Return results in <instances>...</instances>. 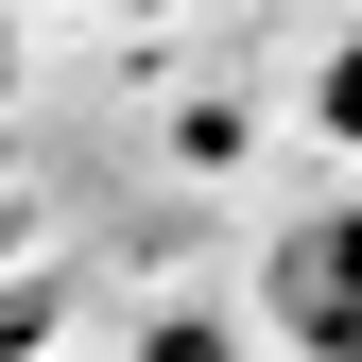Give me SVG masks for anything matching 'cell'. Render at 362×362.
Wrapping results in <instances>:
<instances>
[{
  "instance_id": "obj_2",
  "label": "cell",
  "mask_w": 362,
  "mask_h": 362,
  "mask_svg": "<svg viewBox=\"0 0 362 362\" xmlns=\"http://www.w3.org/2000/svg\"><path fill=\"white\" fill-rule=\"evenodd\" d=\"M310 104H328V139L362 156V35H345V52H328V86H310Z\"/></svg>"
},
{
  "instance_id": "obj_1",
  "label": "cell",
  "mask_w": 362,
  "mask_h": 362,
  "mask_svg": "<svg viewBox=\"0 0 362 362\" xmlns=\"http://www.w3.org/2000/svg\"><path fill=\"white\" fill-rule=\"evenodd\" d=\"M276 328H293L310 362H362V207L310 224V242L276 259Z\"/></svg>"
}]
</instances>
